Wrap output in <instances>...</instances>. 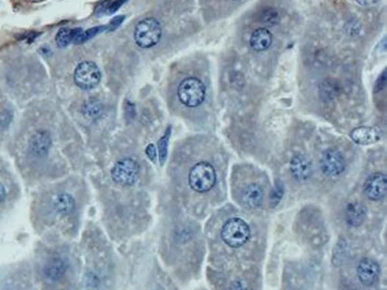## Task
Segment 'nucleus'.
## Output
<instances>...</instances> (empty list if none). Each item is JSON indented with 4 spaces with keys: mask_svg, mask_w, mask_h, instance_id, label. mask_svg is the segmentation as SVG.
Wrapping results in <instances>:
<instances>
[{
    "mask_svg": "<svg viewBox=\"0 0 387 290\" xmlns=\"http://www.w3.org/2000/svg\"><path fill=\"white\" fill-rule=\"evenodd\" d=\"M4 197H6V189H4V186L0 184V203L4 200Z\"/></svg>",
    "mask_w": 387,
    "mask_h": 290,
    "instance_id": "nucleus-29",
    "label": "nucleus"
},
{
    "mask_svg": "<svg viewBox=\"0 0 387 290\" xmlns=\"http://www.w3.org/2000/svg\"><path fill=\"white\" fill-rule=\"evenodd\" d=\"M168 136H170V127L167 129L166 134L163 136L160 139V141H159V145H158V148H159V156H160V163L163 165L164 163V160H166L167 158V145H168Z\"/></svg>",
    "mask_w": 387,
    "mask_h": 290,
    "instance_id": "nucleus-22",
    "label": "nucleus"
},
{
    "mask_svg": "<svg viewBox=\"0 0 387 290\" xmlns=\"http://www.w3.org/2000/svg\"><path fill=\"white\" fill-rule=\"evenodd\" d=\"M381 275V267L372 259H363L357 267V277L364 286H374Z\"/></svg>",
    "mask_w": 387,
    "mask_h": 290,
    "instance_id": "nucleus-9",
    "label": "nucleus"
},
{
    "mask_svg": "<svg viewBox=\"0 0 387 290\" xmlns=\"http://www.w3.org/2000/svg\"><path fill=\"white\" fill-rule=\"evenodd\" d=\"M161 39L160 22L155 18L140 21L134 29V41L141 48H152Z\"/></svg>",
    "mask_w": 387,
    "mask_h": 290,
    "instance_id": "nucleus-1",
    "label": "nucleus"
},
{
    "mask_svg": "<svg viewBox=\"0 0 387 290\" xmlns=\"http://www.w3.org/2000/svg\"><path fill=\"white\" fill-rule=\"evenodd\" d=\"M320 167L321 171L324 172L327 177H337L345 170V159L340 151L327 149L321 155Z\"/></svg>",
    "mask_w": 387,
    "mask_h": 290,
    "instance_id": "nucleus-7",
    "label": "nucleus"
},
{
    "mask_svg": "<svg viewBox=\"0 0 387 290\" xmlns=\"http://www.w3.org/2000/svg\"><path fill=\"white\" fill-rule=\"evenodd\" d=\"M365 218V208L360 203H350L346 208V222L350 226H360Z\"/></svg>",
    "mask_w": 387,
    "mask_h": 290,
    "instance_id": "nucleus-16",
    "label": "nucleus"
},
{
    "mask_svg": "<svg viewBox=\"0 0 387 290\" xmlns=\"http://www.w3.org/2000/svg\"><path fill=\"white\" fill-rule=\"evenodd\" d=\"M138 175H140V166L132 158L120 159L111 170L113 179L122 186L133 185L138 179Z\"/></svg>",
    "mask_w": 387,
    "mask_h": 290,
    "instance_id": "nucleus-6",
    "label": "nucleus"
},
{
    "mask_svg": "<svg viewBox=\"0 0 387 290\" xmlns=\"http://www.w3.org/2000/svg\"><path fill=\"white\" fill-rule=\"evenodd\" d=\"M250 237V229L240 218H233L228 219L226 223L222 227V238L228 246L233 248H240Z\"/></svg>",
    "mask_w": 387,
    "mask_h": 290,
    "instance_id": "nucleus-4",
    "label": "nucleus"
},
{
    "mask_svg": "<svg viewBox=\"0 0 387 290\" xmlns=\"http://www.w3.org/2000/svg\"><path fill=\"white\" fill-rule=\"evenodd\" d=\"M75 207V201L74 198L68 194V193H62L56 197L55 201V208L58 210L60 214H70Z\"/></svg>",
    "mask_w": 387,
    "mask_h": 290,
    "instance_id": "nucleus-18",
    "label": "nucleus"
},
{
    "mask_svg": "<svg viewBox=\"0 0 387 290\" xmlns=\"http://www.w3.org/2000/svg\"><path fill=\"white\" fill-rule=\"evenodd\" d=\"M264 200V192L257 184L247 186L242 193V201L249 208H259Z\"/></svg>",
    "mask_w": 387,
    "mask_h": 290,
    "instance_id": "nucleus-13",
    "label": "nucleus"
},
{
    "mask_svg": "<svg viewBox=\"0 0 387 290\" xmlns=\"http://www.w3.org/2000/svg\"><path fill=\"white\" fill-rule=\"evenodd\" d=\"M386 86V72H382V75L379 77V79L376 81V85H375V91L376 92H379V91H382L383 88Z\"/></svg>",
    "mask_w": 387,
    "mask_h": 290,
    "instance_id": "nucleus-27",
    "label": "nucleus"
},
{
    "mask_svg": "<svg viewBox=\"0 0 387 290\" xmlns=\"http://www.w3.org/2000/svg\"><path fill=\"white\" fill-rule=\"evenodd\" d=\"M55 41L60 48H65V47L68 46L71 43V29H67V27L60 29L56 34V37H55Z\"/></svg>",
    "mask_w": 387,
    "mask_h": 290,
    "instance_id": "nucleus-21",
    "label": "nucleus"
},
{
    "mask_svg": "<svg viewBox=\"0 0 387 290\" xmlns=\"http://www.w3.org/2000/svg\"><path fill=\"white\" fill-rule=\"evenodd\" d=\"M341 89L340 85L337 81L334 79H326L324 82H321L320 88H319V93H320V97L324 101H331L334 100L338 95H340Z\"/></svg>",
    "mask_w": 387,
    "mask_h": 290,
    "instance_id": "nucleus-17",
    "label": "nucleus"
},
{
    "mask_svg": "<svg viewBox=\"0 0 387 290\" xmlns=\"http://www.w3.org/2000/svg\"><path fill=\"white\" fill-rule=\"evenodd\" d=\"M216 182V172L207 162H200L189 172V185L193 191L205 193L214 188Z\"/></svg>",
    "mask_w": 387,
    "mask_h": 290,
    "instance_id": "nucleus-3",
    "label": "nucleus"
},
{
    "mask_svg": "<svg viewBox=\"0 0 387 290\" xmlns=\"http://www.w3.org/2000/svg\"><path fill=\"white\" fill-rule=\"evenodd\" d=\"M125 21V17L123 15H119V17H115L110 24H108V26H106V30L107 32H114L115 29H118V27L122 25V22Z\"/></svg>",
    "mask_w": 387,
    "mask_h": 290,
    "instance_id": "nucleus-24",
    "label": "nucleus"
},
{
    "mask_svg": "<svg viewBox=\"0 0 387 290\" xmlns=\"http://www.w3.org/2000/svg\"><path fill=\"white\" fill-rule=\"evenodd\" d=\"M381 137V132L375 127H371V126H360V127H356L350 133V139L360 145L374 144L376 141H379Z\"/></svg>",
    "mask_w": 387,
    "mask_h": 290,
    "instance_id": "nucleus-10",
    "label": "nucleus"
},
{
    "mask_svg": "<svg viewBox=\"0 0 387 290\" xmlns=\"http://www.w3.org/2000/svg\"><path fill=\"white\" fill-rule=\"evenodd\" d=\"M178 99L183 106L199 107L205 99V86L199 78H185L178 86Z\"/></svg>",
    "mask_w": 387,
    "mask_h": 290,
    "instance_id": "nucleus-2",
    "label": "nucleus"
},
{
    "mask_svg": "<svg viewBox=\"0 0 387 290\" xmlns=\"http://www.w3.org/2000/svg\"><path fill=\"white\" fill-rule=\"evenodd\" d=\"M103 30H106V26H96V27H91V29H88V30H84V32H82V36H81L80 44H84V43H87L88 40L93 39L94 36H97V34L100 33V32H103Z\"/></svg>",
    "mask_w": 387,
    "mask_h": 290,
    "instance_id": "nucleus-23",
    "label": "nucleus"
},
{
    "mask_svg": "<svg viewBox=\"0 0 387 290\" xmlns=\"http://www.w3.org/2000/svg\"><path fill=\"white\" fill-rule=\"evenodd\" d=\"M290 172L297 181H307L312 174V165L305 156L297 155L290 162Z\"/></svg>",
    "mask_w": 387,
    "mask_h": 290,
    "instance_id": "nucleus-11",
    "label": "nucleus"
},
{
    "mask_svg": "<svg viewBox=\"0 0 387 290\" xmlns=\"http://www.w3.org/2000/svg\"><path fill=\"white\" fill-rule=\"evenodd\" d=\"M30 148L36 156H46L51 148V137L47 132H39L34 134L30 141Z\"/></svg>",
    "mask_w": 387,
    "mask_h": 290,
    "instance_id": "nucleus-14",
    "label": "nucleus"
},
{
    "mask_svg": "<svg viewBox=\"0 0 387 290\" xmlns=\"http://www.w3.org/2000/svg\"><path fill=\"white\" fill-rule=\"evenodd\" d=\"M249 43H250V47L254 51H257V52L266 51L273 44V34L266 27H260L252 33Z\"/></svg>",
    "mask_w": 387,
    "mask_h": 290,
    "instance_id": "nucleus-12",
    "label": "nucleus"
},
{
    "mask_svg": "<svg viewBox=\"0 0 387 290\" xmlns=\"http://www.w3.org/2000/svg\"><path fill=\"white\" fill-rule=\"evenodd\" d=\"M365 196L372 201H378L386 196L387 192V179L383 172H376L372 174L365 182L364 186Z\"/></svg>",
    "mask_w": 387,
    "mask_h": 290,
    "instance_id": "nucleus-8",
    "label": "nucleus"
},
{
    "mask_svg": "<svg viewBox=\"0 0 387 290\" xmlns=\"http://www.w3.org/2000/svg\"><path fill=\"white\" fill-rule=\"evenodd\" d=\"M280 20L279 11L275 8H264L260 14H259V22L266 25V26H275Z\"/></svg>",
    "mask_w": 387,
    "mask_h": 290,
    "instance_id": "nucleus-20",
    "label": "nucleus"
},
{
    "mask_svg": "<svg viewBox=\"0 0 387 290\" xmlns=\"http://www.w3.org/2000/svg\"><path fill=\"white\" fill-rule=\"evenodd\" d=\"M282 193H283V188H282V184H278V186L275 188L274 193H273V204H278V201L282 197Z\"/></svg>",
    "mask_w": 387,
    "mask_h": 290,
    "instance_id": "nucleus-26",
    "label": "nucleus"
},
{
    "mask_svg": "<svg viewBox=\"0 0 387 290\" xmlns=\"http://www.w3.org/2000/svg\"><path fill=\"white\" fill-rule=\"evenodd\" d=\"M145 153H147V156L149 159H151V162H156V159H158V149H156V146H155L154 144H149L147 146V149H145Z\"/></svg>",
    "mask_w": 387,
    "mask_h": 290,
    "instance_id": "nucleus-25",
    "label": "nucleus"
},
{
    "mask_svg": "<svg viewBox=\"0 0 387 290\" xmlns=\"http://www.w3.org/2000/svg\"><path fill=\"white\" fill-rule=\"evenodd\" d=\"M357 3L361 6H374L379 3V0H357Z\"/></svg>",
    "mask_w": 387,
    "mask_h": 290,
    "instance_id": "nucleus-28",
    "label": "nucleus"
},
{
    "mask_svg": "<svg viewBox=\"0 0 387 290\" xmlns=\"http://www.w3.org/2000/svg\"><path fill=\"white\" fill-rule=\"evenodd\" d=\"M67 270V264L65 260L62 259H54L51 260L49 263L46 266V270H44V275L47 278L48 281H59L60 278L65 275V272Z\"/></svg>",
    "mask_w": 387,
    "mask_h": 290,
    "instance_id": "nucleus-15",
    "label": "nucleus"
},
{
    "mask_svg": "<svg viewBox=\"0 0 387 290\" xmlns=\"http://www.w3.org/2000/svg\"><path fill=\"white\" fill-rule=\"evenodd\" d=\"M101 81V72L99 66L93 63V62H81L78 66L75 67L74 72V82L77 86H80L81 89H93L100 84Z\"/></svg>",
    "mask_w": 387,
    "mask_h": 290,
    "instance_id": "nucleus-5",
    "label": "nucleus"
},
{
    "mask_svg": "<svg viewBox=\"0 0 387 290\" xmlns=\"http://www.w3.org/2000/svg\"><path fill=\"white\" fill-rule=\"evenodd\" d=\"M82 112L89 119H97L103 114V104L100 103V100L89 99L84 104Z\"/></svg>",
    "mask_w": 387,
    "mask_h": 290,
    "instance_id": "nucleus-19",
    "label": "nucleus"
}]
</instances>
